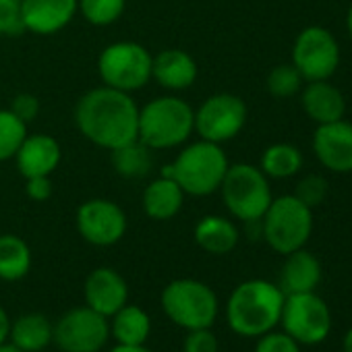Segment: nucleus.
<instances>
[{
    "label": "nucleus",
    "instance_id": "f257e3e1",
    "mask_svg": "<svg viewBox=\"0 0 352 352\" xmlns=\"http://www.w3.org/2000/svg\"><path fill=\"white\" fill-rule=\"evenodd\" d=\"M75 122L85 139L112 151L137 141L139 108L131 94L102 85L77 102Z\"/></svg>",
    "mask_w": 352,
    "mask_h": 352
},
{
    "label": "nucleus",
    "instance_id": "f03ea898",
    "mask_svg": "<svg viewBox=\"0 0 352 352\" xmlns=\"http://www.w3.org/2000/svg\"><path fill=\"white\" fill-rule=\"evenodd\" d=\"M286 294L270 280L241 282L226 300V323L241 338H259L280 325Z\"/></svg>",
    "mask_w": 352,
    "mask_h": 352
},
{
    "label": "nucleus",
    "instance_id": "7ed1b4c3",
    "mask_svg": "<svg viewBox=\"0 0 352 352\" xmlns=\"http://www.w3.org/2000/svg\"><path fill=\"white\" fill-rule=\"evenodd\" d=\"M228 166L230 162L222 145L201 139L187 145L174 162L166 164L162 174L179 183L185 195L208 197L220 189Z\"/></svg>",
    "mask_w": 352,
    "mask_h": 352
},
{
    "label": "nucleus",
    "instance_id": "20e7f679",
    "mask_svg": "<svg viewBox=\"0 0 352 352\" xmlns=\"http://www.w3.org/2000/svg\"><path fill=\"white\" fill-rule=\"evenodd\" d=\"M195 131L193 108L176 96H162L139 110L137 139L149 149H172L183 145Z\"/></svg>",
    "mask_w": 352,
    "mask_h": 352
},
{
    "label": "nucleus",
    "instance_id": "39448f33",
    "mask_svg": "<svg viewBox=\"0 0 352 352\" xmlns=\"http://www.w3.org/2000/svg\"><path fill=\"white\" fill-rule=\"evenodd\" d=\"M160 305L164 315L183 329L212 327L220 313V300L214 288L201 280L179 278L164 286Z\"/></svg>",
    "mask_w": 352,
    "mask_h": 352
},
{
    "label": "nucleus",
    "instance_id": "423d86ee",
    "mask_svg": "<svg viewBox=\"0 0 352 352\" xmlns=\"http://www.w3.org/2000/svg\"><path fill=\"white\" fill-rule=\"evenodd\" d=\"M220 191L230 216L245 224L259 222L274 199L270 179L261 168L245 162L228 166Z\"/></svg>",
    "mask_w": 352,
    "mask_h": 352
},
{
    "label": "nucleus",
    "instance_id": "0eeeda50",
    "mask_svg": "<svg viewBox=\"0 0 352 352\" xmlns=\"http://www.w3.org/2000/svg\"><path fill=\"white\" fill-rule=\"evenodd\" d=\"M259 224L267 247L280 255H288L309 243L313 234V210L294 195H282L272 199Z\"/></svg>",
    "mask_w": 352,
    "mask_h": 352
},
{
    "label": "nucleus",
    "instance_id": "6e6552de",
    "mask_svg": "<svg viewBox=\"0 0 352 352\" xmlns=\"http://www.w3.org/2000/svg\"><path fill=\"white\" fill-rule=\"evenodd\" d=\"M149 50L137 42H116L102 50L98 58V73L104 85L131 94L143 89L151 79Z\"/></svg>",
    "mask_w": 352,
    "mask_h": 352
},
{
    "label": "nucleus",
    "instance_id": "1a4fd4ad",
    "mask_svg": "<svg viewBox=\"0 0 352 352\" xmlns=\"http://www.w3.org/2000/svg\"><path fill=\"white\" fill-rule=\"evenodd\" d=\"M282 331H286L300 346H319L331 333V311L329 305L313 290L286 294L282 315Z\"/></svg>",
    "mask_w": 352,
    "mask_h": 352
},
{
    "label": "nucleus",
    "instance_id": "9d476101",
    "mask_svg": "<svg viewBox=\"0 0 352 352\" xmlns=\"http://www.w3.org/2000/svg\"><path fill=\"white\" fill-rule=\"evenodd\" d=\"M342 52L336 36L321 28H305L292 44V65L307 81H327L340 67Z\"/></svg>",
    "mask_w": 352,
    "mask_h": 352
},
{
    "label": "nucleus",
    "instance_id": "9b49d317",
    "mask_svg": "<svg viewBox=\"0 0 352 352\" xmlns=\"http://www.w3.org/2000/svg\"><path fill=\"white\" fill-rule=\"evenodd\" d=\"M110 340L108 317L87 305L67 311L54 323V342L63 352H100Z\"/></svg>",
    "mask_w": 352,
    "mask_h": 352
},
{
    "label": "nucleus",
    "instance_id": "f8f14e48",
    "mask_svg": "<svg viewBox=\"0 0 352 352\" xmlns=\"http://www.w3.org/2000/svg\"><path fill=\"white\" fill-rule=\"evenodd\" d=\"M247 122V104L234 94L210 96L195 112V131L201 139L224 143L234 139Z\"/></svg>",
    "mask_w": 352,
    "mask_h": 352
},
{
    "label": "nucleus",
    "instance_id": "ddd939ff",
    "mask_svg": "<svg viewBox=\"0 0 352 352\" xmlns=\"http://www.w3.org/2000/svg\"><path fill=\"white\" fill-rule=\"evenodd\" d=\"M77 230L94 247H112L126 232V216L110 199H89L77 210Z\"/></svg>",
    "mask_w": 352,
    "mask_h": 352
},
{
    "label": "nucleus",
    "instance_id": "4468645a",
    "mask_svg": "<svg viewBox=\"0 0 352 352\" xmlns=\"http://www.w3.org/2000/svg\"><path fill=\"white\" fill-rule=\"evenodd\" d=\"M313 151L323 168L336 174L352 172V122L340 118L317 124L313 135Z\"/></svg>",
    "mask_w": 352,
    "mask_h": 352
},
{
    "label": "nucleus",
    "instance_id": "2eb2a0df",
    "mask_svg": "<svg viewBox=\"0 0 352 352\" xmlns=\"http://www.w3.org/2000/svg\"><path fill=\"white\" fill-rule=\"evenodd\" d=\"M77 11V0H19L23 30L38 36H52L65 30Z\"/></svg>",
    "mask_w": 352,
    "mask_h": 352
},
{
    "label": "nucleus",
    "instance_id": "dca6fc26",
    "mask_svg": "<svg viewBox=\"0 0 352 352\" xmlns=\"http://www.w3.org/2000/svg\"><path fill=\"white\" fill-rule=\"evenodd\" d=\"M85 305L104 317H112L129 302V286L112 267H96L83 284Z\"/></svg>",
    "mask_w": 352,
    "mask_h": 352
},
{
    "label": "nucleus",
    "instance_id": "f3484780",
    "mask_svg": "<svg viewBox=\"0 0 352 352\" xmlns=\"http://www.w3.org/2000/svg\"><path fill=\"white\" fill-rule=\"evenodd\" d=\"M15 160L23 179L50 176L60 164V145L54 137L44 133L28 135L15 153Z\"/></svg>",
    "mask_w": 352,
    "mask_h": 352
},
{
    "label": "nucleus",
    "instance_id": "a211bd4d",
    "mask_svg": "<svg viewBox=\"0 0 352 352\" xmlns=\"http://www.w3.org/2000/svg\"><path fill=\"white\" fill-rule=\"evenodd\" d=\"M151 77L170 91L189 89L197 79V63L195 58L179 48H168L153 56L151 60Z\"/></svg>",
    "mask_w": 352,
    "mask_h": 352
},
{
    "label": "nucleus",
    "instance_id": "6ab92c4d",
    "mask_svg": "<svg viewBox=\"0 0 352 352\" xmlns=\"http://www.w3.org/2000/svg\"><path fill=\"white\" fill-rule=\"evenodd\" d=\"M300 106L305 114L317 124L344 118L346 100L344 94L327 81H307L300 89Z\"/></svg>",
    "mask_w": 352,
    "mask_h": 352
},
{
    "label": "nucleus",
    "instance_id": "aec40b11",
    "mask_svg": "<svg viewBox=\"0 0 352 352\" xmlns=\"http://www.w3.org/2000/svg\"><path fill=\"white\" fill-rule=\"evenodd\" d=\"M284 265L280 272V288L284 294H298V292H313L317 290L323 270L317 255L307 251L305 247L284 255Z\"/></svg>",
    "mask_w": 352,
    "mask_h": 352
},
{
    "label": "nucleus",
    "instance_id": "412c9836",
    "mask_svg": "<svg viewBox=\"0 0 352 352\" xmlns=\"http://www.w3.org/2000/svg\"><path fill=\"white\" fill-rule=\"evenodd\" d=\"M183 204H185V191L179 187V183L164 174H160L143 191V212L147 218L155 222L172 220L183 210Z\"/></svg>",
    "mask_w": 352,
    "mask_h": 352
},
{
    "label": "nucleus",
    "instance_id": "4be33fe9",
    "mask_svg": "<svg viewBox=\"0 0 352 352\" xmlns=\"http://www.w3.org/2000/svg\"><path fill=\"white\" fill-rule=\"evenodd\" d=\"M54 342V323L42 313H25L11 321L9 344L21 352H42Z\"/></svg>",
    "mask_w": 352,
    "mask_h": 352
},
{
    "label": "nucleus",
    "instance_id": "5701e85b",
    "mask_svg": "<svg viewBox=\"0 0 352 352\" xmlns=\"http://www.w3.org/2000/svg\"><path fill=\"white\" fill-rule=\"evenodd\" d=\"M195 243L212 255H228L239 245V228L222 216H206L195 224Z\"/></svg>",
    "mask_w": 352,
    "mask_h": 352
},
{
    "label": "nucleus",
    "instance_id": "b1692460",
    "mask_svg": "<svg viewBox=\"0 0 352 352\" xmlns=\"http://www.w3.org/2000/svg\"><path fill=\"white\" fill-rule=\"evenodd\" d=\"M110 338L116 340V344L124 346H141L147 342L151 333V319L145 309L139 305H124L118 309L110 319Z\"/></svg>",
    "mask_w": 352,
    "mask_h": 352
},
{
    "label": "nucleus",
    "instance_id": "393cba45",
    "mask_svg": "<svg viewBox=\"0 0 352 352\" xmlns=\"http://www.w3.org/2000/svg\"><path fill=\"white\" fill-rule=\"evenodd\" d=\"M32 270V249L15 234H0V280L19 282Z\"/></svg>",
    "mask_w": 352,
    "mask_h": 352
},
{
    "label": "nucleus",
    "instance_id": "a878e982",
    "mask_svg": "<svg viewBox=\"0 0 352 352\" xmlns=\"http://www.w3.org/2000/svg\"><path fill=\"white\" fill-rule=\"evenodd\" d=\"M302 153L292 143H274L261 153L259 168L267 179H290L302 168Z\"/></svg>",
    "mask_w": 352,
    "mask_h": 352
},
{
    "label": "nucleus",
    "instance_id": "bb28decb",
    "mask_svg": "<svg viewBox=\"0 0 352 352\" xmlns=\"http://www.w3.org/2000/svg\"><path fill=\"white\" fill-rule=\"evenodd\" d=\"M151 149L143 145L139 139L131 141L118 149H112V166L124 179H141L151 168Z\"/></svg>",
    "mask_w": 352,
    "mask_h": 352
},
{
    "label": "nucleus",
    "instance_id": "cd10ccee",
    "mask_svg": "<svg viewBox=\"0 0 352 352\" xmlns=\"http://www.w3.org/2000/svg\"><path fill=\"white\" fill-rule=\"evenodd\" d=\"M28 137V122H23L11 108L0 110V162L15 157Z\"/></svg>",
    "mask_w": 352,
    "mask_h": 352
},
{
    "label": "nucleus",
    "instance_id": "c85d7f7f",
    "mask_svg": "<svg viewBox=\"0 0 352 352\" xmlns=\"http://www.w3.org/2000/svg\"><path fill=\"white\" fill-rule=\"evenodd\" d=\"M265 85H267V91L274 98L286 100V98H292V96L300 94L302 85H305V79H302V75L298 73V69L292 63H284V65H278V67H274L270 71Z\"/></svg>",
    "mask_w": 352,
    "mask_h": 352
},
{
    "label": "nucleus",
    "instance_id": "c756f323",
    "mask_svg": "<svg viewBox=\"0 0 352 352\" xmlns=\"http://www.w3.org/2000/svg\"><path fill=\"white\" fill-rule=\"evenodd\" d=\"M126 0H77L81 15L98 28L112 25L120 19Z\"/></svg>",
    "mask_w": 352,
    "mask_h": 352
},
{
    "label": "nucleus",
    "instance_id": "7c9ffc66",
    "mask_svg": "<svg viewBox=\"0 0 352 352\" xmlns=\"http://www.w3.org/2000/svg\"><path fill=\"white\" fill-rule=\"evenodd\" d=\"M327 191H329L327 181L323 179L321 174H307L296 183V189H294L292 195L313 210V208H317V206H321L325 201Z\"/></svg>",
    "mask_w": 352,
    "mask_h": 352
},
{
    "label": "nucleus",
    "instance_id": "2f4dec72",
    "mask_svg": "<svg viewBox=\"0 0 352 352\" xmlns=\"http://www.w3.org/2000/svg\"><path fill=\"white\" fill-rule=\"evenodd\" d=\"M253 352H300V344L292 340L286 331L272 329L257 338Z\"/></svg>",
    "mask_w": 352,
    "mask_h": 352
},
{
    "label": "nucleus",
    "instance_id": "473e14b6",
    "mask_svg": "<svg viewBox=\"0 0 352 352\" xmlns=\"http://www.w3.org/2000/svg\"><path fill=\"white\" fill-rule=\"evenodd\" d=\"M183 352H220V340L212 327L189 329L183 342Z\"/></svg>",
    "mask_w": 352,
    "mask_h": 352
},
{
    "label": "nucleus",
    "instance_id": "72a5a7b5",
    "mask_svg": "<svg viewBox=\"0 0 352 352\" xmlns=\"http://www.w3.org/2000/svg\"><path fill=\"white\" fill-rule=\"evenodd\" d=\"M23 32L19 0H0V36H19Z\"/></svg>",
    "mask_w": 352,
    "mask_h": 352
},
{
    "label": "nucleus",
    "instance_id": "f704fd0d",
    "mask_svg": "<svg viewBox=\"0 0 352 352\" xmlns=\"http://www.w3.org/2000/svg\"><path fill=\"white\" fill-rule=\"evenodd\" d=\"M11 110H13L23 122H32V120L38 116V112H40V102H38V98L32 96V94H19V96L13 100Z\"/></svg>",
    "mask_w": 352,
    "mask_h": 352
},
{
    "label": "nucleus",
    "instance_id": "c9c22d12",
    "mask_svg": "<svg viewBox=\"0 0 352 352\" xmlns=\"http://www.w3.org/2000/svg\"><path fill=\"white\" fill-rule=\"evenodd\" d=\"M25 193L32 201H48L52 195V183L50 176H34V179H25Z\"/></svg>",
    "mask_w": 352,
    "mask_h": 352
},
{
    "label": "nucleus",
    "instance_id": "e433bc0d",
    "mask_svg": "<svg viewBox=\"0 0 352 352\" xmlns=\"http://www.w3.org/2000/svg\"><path fill=\"white\" fill-rule=\"evenodd\" d=\"M9 331H11V317L5 311V307L0 305V346L9 342Z\"/></svg>",
    "mask_w": 352,
    "mask_h": 352
},
{
    "label": "nucleus",
    "instance_id": "4c0bfd02",
    "mask_svg": "<svg viewBox=\"0 0 352 352\" xmlns=\"http://www.w3.org/2000/svg\"><path fill=\"white\" fill-rule=\"evenodd\" d=\"M110 352H151L145 344L141 346H124V344H116Z\"/></svg>",
    "mask_w": 352,
    "mask_h": 352
},
{
    "label": "nucleus",
    "instance_id": "58836bf2",
    "mask_svg": "<svg viewBox=\"0 0 352 352\" xmlns=\"http://www.w3.org/2000/svg\"><path fill=\"white\" fill-rule=\"evenodd\" d=\"M342 352H352V327L344 333V340H342Z\"/></svg>",
    "mask_w": 352,
    "mask_h": 352
},
{
    "label": "nucleus",
    "instance_id": "ea45409f",
    "mask_svg": "<svg viewBox=\"0 0 352 352\" xmlns=\"http://www.w3.org/2000/svg\"><path fill=\"white\" fill-rule=\"evenodd\" d=\"M346 32H348V36H350V40H352V3H350L348 13H346Z\"/></svg>",
    "mask_w": 352,
    "mask_h": 352
},
{
    "label": "nucleus",
    "instance_id": "a19ab883",
    "mask_svg": "<svg viewBox=\"0 0 352 352\" xmlns=\"http://www.w3.org/2000/svg\"><path fill=\"white\" fill-rule=\"evenodd\" d=\"M0 352H21V350H19V348H15L13 344H9V342H7V344L0 346Z\"/></svg>",
    "mask_w": 352,
    "mask_h": 352
}]
</instances>
